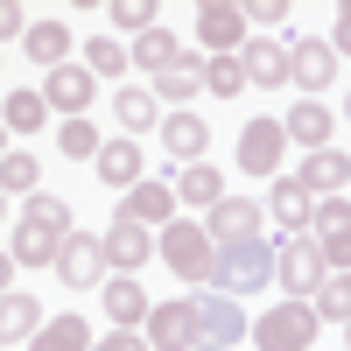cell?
Wrapping results in <instances>:
<instances>
[{
  "label": "cell",
  "mask_w": 351,
  "mask_h": 351,
  "mask_svg": "<svg viewBox=\"0 0 351 351\" xmlns=\"http://www.w3.org/2000/svg\"><path fill=\"white\" fill-rule=\"evenodd\" d=\"M274 281V246L267 239H246V246H218V267H211V288L232 302L260 295V288Z\"/></svg>",
  "instance_id": "cell-1"
},
{
  "label": "cell",
  "mask_w": 351,
  "mask_h": 351,
  "mask_svg": "<svg viewBox=\"0 0 351 351\" xmlns=\"http://www.w3.org/2000/svg\"><path fill=\"white\" fill-rule=\"evenodd\" d=\"M155 260H169V274L197 288V281H211V267H218V246H211V232H204V225L176 218V225H162V239H155Z\"/></svg>",
  "instance_id": "cell-2"
},
{
  "label": "cell",
  "mask_w": 351,
  "mask_h": 351,
  "mask_svg": "<svg viewBox=\"0 0 351 351\" xmlns=\"http://www.w3.org/2000/svg\"><path fill=\"white\" fill-rule=\"evenodd\" d=\"M246 337V309L218 295V288H204V295H190V351H232Z\"/></svg>",
  "instance_id": "cell-3"
},
{
  "label": "cell",
  "mask_w": 351,
  "mask_h": 351,
  "mask_svg": "<svg viewBox=\"0 0 351 351\" xmlns=\"http://www.w3.org/2000/svg\"><path fill=\"white\" fill-rule=\"evenodd\" d=\"M274 281L288 288V302H316V288L330 281L324 246H316L309 232H302V239H281V246H274Z\"/></svg>",
  "instance_id": "cell-4"
},
{
  "label": "cell",
  "mask_w": 351,
  "mask_h": 351,
  "mask_svg": "<svg viewBox=\"0 0 351 351\" xmlns=\"http://www.w3.org/2000/svg\"><path fill=\"white\" fill-rule=\"evenodd\" d=\"M316 330H324L316 302H281V309H267V316L253 324V344H260V351H309Z\"/></svg>",
  "instance_id": "cell-5"
},
{
  "label": "cell",
  "mask_w": 351,
  "mask_h": 351,
  "mask_svg": "<svg viewBox=\"0 0 351 351\" xmlns=\"http://www.w3.org/2000/svg\"><path fill=\"white\" fill-rule=\"evenodd\" d=\"M288 84H302V99H316L324 84H337L330 36H295V43H288Z\"/></svg>",
  "instance_id": "cell-6"
},
{
  "label": "cell",
  "mask_w": 351,
  "mask_h": 351,
  "mask_svg": "<svg viewBox=\"0 0 351 351\" xmlns=\"http://www.w3.org/2000/svg\"><path fill=\"white\" fill-rule=\"evenodd\" d=\"M309 239L324 246L330 274H351V197H316V225Z\"/></svg>",
  "instance_id": "cell-7"
},
{
  "label": "cell",
  "mask_w": 351,
  "mask_h": 351,
  "mask_svg": "<svg viewBox=\"0 0 351 351\" xmlns=\"http://www.w3.org/2000/svg\"><path fill=\"white\" fill-rule=\"evenodd\" d=\"M281 148H288V134H281V120H267V112H260V120H246L239 127V176H281Z\"/></svg>",
  "instance_id": "cell-8"
},
{
  "label": "cell",
  "mask_w": 351,
  "mask_h": 351,
  "mask_svg": "<svg viewBox=\"0 0 351 351\" xmlns=\"http://www.w3.org/2000/svg\"><path fill=\"white\" fill-rule=\"evenodd\" d=\"M99 239H106V267H112V274H134V267H148V260H155V232L134 225L127 211H112V225L99 232Z\"/></svg>",
  "instance_id": "cell-9"
},
{
  "label": "cell",
  "mask_w": 351,
  "mask_h": 351,
  "mask_svg": "<svg viewBox=\"0 0 351 351\" xmlns=\"http://www.w3.org/2000/svg\"><path fill=\"white\" fill-rule=\"evenodd\" d=\"M197 36L211 56H239L253 36H246V8H232V0H204L197 8Z\"/></svg>",
  "instance_id": "cell-10"
},
{
  "label": "cell",
  "mask_w": 351,
  "mask_h": 351,
  "mask_svg": "<svg viewBox=\"0 0 351 351\" xmlns=\"http://www.w3.org/2000/svg\"><path fill=\"white\" fill-rule=\"evenodd\" d=\"M56 281H64V288H106V239L71 232L64 253H56Z\"/></svg>",
  "instance_id": "cell-11"
},
{
  "label": "cell",
  "mask_w": 351,
  "mask_h": 351,
  "mask_svg": "<svg viewBox=\"0 0 351 351\" xmlns=\"http://www.w3.org/2000/svg\"><path fill=\"white\" fill-rule=\"evenodd\" d=\"M281 134L295 141L302 155H316V148H330V134H337V112H330L324 99H295V106L281 112Z\"/></svg>",
  "instance_id": "cell-12"
},
{
  "label": "cell",
  "mask_w": 351,
  "mask_h": 351,
  "mask_svg": "<svg viewBox=\"0 0 351 351\" xmlns=\"http://www.w3.org/2000/svg\"><path fill=\"white\" fill-rule=\"evenodd\" d=\"M260 218L267 211H260L253 197H218L204 232H211V246H246V239H260Z\"/></svg>",
  "instance_id": "cell-13"
},
{
  "label": "cell",
  "mask_w": 351,
  "mask_h": 351,
  "mask_svg": "<svg viewBox=\"0 0 351 351\" xmlns=\"http://www.w3.org/2000/svg\"><path fill=\"white\" fill-rule=\"evenodd\" d=\"M92 92H99V77L84 71V64H64V71H49V77H43V99H49V112H64V120H84Z\"/></svg>",
  "instance_id": "cell-14"
},
{
  "label": "cell",
  "mask_w": 351,
  "mask_h": 351,
  "mask_svg": "<svg viewBox=\"0 0 351 351\" xmlns=\"http://www.w3.org/2000/svg\"><path fill=\"white\" fill-rule=\"evenodd\" d=\"M120 211L134 218V225H176V183H155V176H141V183L127 190V204H120Z\"/></svg>",
  "instance_id": "cell-15"
},
{
  "label": "cell",
  "mask_w": 351,
  "mask_h": 351,
  "mask_svg": "<svg viewBox=\"0 0 351 351\" xmlns=\"http://www.w3.org/2000/svg\"><path fill=\"white\" fill-rule=\"evenodd\" d=\"M295 183H302L309 197H337V190H351V155H337V148H316V155H302Z\"/></svg>",
  "instance_id": "cell-16"
},
{
  "label": "cell",
  "mask_w": 351,
  "mask_h": 351,
  "mask_svg": "<svg viewBox=\"0 0 351 351\" xmlns=\"http://www.w3.org/2000/svg\"><path fill=\"white\" fill-rule=\"evenodd\" d=\"M239 71H246V84H260V92L288 84V43H267V36H253V43L239 49Z\"/></svg>",
  "instance_id": "cell-17"
},
{
  "label": "cell",
  "mask_w": 351,
  "mask_h": 351,
  "mask_svg": "<svg viewBox=\"0 0 351 351\" xmlns=\"http://www.w3.org/2000/svg\"><path fill=\"white\" fill-rule=\"evenodd\" d=\"M148 351H190V295L148 309Z\"/></svg>",
  "instance_id": "cell-18"
},
{
  "label": "cell",
  "mask_w": 351,
  "mask_h": 351,
  "mask_svg": "<svg viewBox=\"0 0 351 351\" xmlns=\"http://www.w3.org/2000/svg\"><path fill=\"white\" fill-rule=\"evenodd\" d=\"M162 148L176 155V162H204V148H211V127L197 120V112H162Z\"/></svg>",
  "instance_id": "cell-19"
},
{
  "label": "cell",
  "mask_w": 351,
  "mask_h": 351,
  "mask_svg": "<svg viewBox=\"0 0 351 351\" xmlns=\"http://www.w3.org/2000/svg\"><path fill=\"white\" fill-rule=\"evenodd\" d=\"M274 225L288 232V239H302V232L316 225V197L295 183V176H274Z\"/></svg>",
  "instance_id": "cell-20"
},
{
  "label": "cell",
  "mask_w": 351,
  "mask_h": 351,
  "mask_svg": "<svg viewBox=\"0 0 351 351\" xmlns=\"http://www.w3.org/2000/svg\"><path fill=\"white\" fill-rule=\"evenodd\" d=\"M148 92H155L162 106H176V112H190V99L204 92V56H197V49H183V64H176V71H162Z\"/></svg>",
  "instance_id": "cell-21"
},
{
  "label": "cell",
  "mask_w": 351,
  "mask_h": 351,
  "mask_svg": "<svg viewBox=\"0 0 351 351\" xmlns=\"http://www.w3.org/2000/svg\"><path fill=\"white\" fill-rule=\"evenodd\" d=\"M21 56H28V64H43V71H64V64H71V28H64V21H28Z\"/></svg>",
  "instance_id": "cell-22"
},
{
  "label": "cell",
  "mask_w": 351,
  "mask_h": 351,
  "mask_svg": "<svg viewBox=\"0 0 351 351\" xmlns=\"http://www.w3.org/2000/svg\"><path fill=\"white\" fill-rule=\"evenodd\" d=\"M112 120H120V134H148V127H162V99L148 84H120L112 92Z\"/></svg>",
  "instance_id": "cell-23"
},
{
  "label": "cell",
  "mask_w": 351,
  "mask_h": 351,
  "mask_svg": "<svg viewBox=\"0 0 351 351\" xmlns=\"http://www.w3.org/2000/svg\"><path fill=\"white\" fill-rule=\"evenodd\" d=\"M148 288H141L134 274H120V281H106V316H112V330H134V324H148Z\"/></svg>",
  "instance_id": "cell-24"
},
{
  "label": "cell",
  "mask_w": 351,
  "mask_h": 351,
  "mask_svg": "<svg viewBox=\"0 0 351 351\" xmlns=\"http://www.w3.org/2000/svg\"><path fill=\"white\" fill-rule=\"evenodd\" d=\"M56 253H64V232H49L36 218L14 225V267H56Z\"/></svg>",
  "instance_id": "cell-25"
},
{
  "label": "cell",
  "mask_w": 351,
  "mask_h": 351,
  "mask_svg": "<svg viewBox=\"0 0 351 351\" xmlns=\"http://www.w3.org/2000/svg\"><path fill=\"white\" fill-rule=\"evenodd\" d=\"M43 120H49L43 84H14V92H8V106H0V127H8V134H36Z\"/></svg>",
  "instance_id": "cell-26"
},
{
  "label": "cell",
  "mask_w": 351,
  "mask_h": 351,
  "mask_svg": "<svg viewBox=\"0 0 351 351\" xmlns=\"http://www.w3.org/2000/svg\"><path fill=\"white\" fill-rule=\"evenodd\" d=\"M92 344H99V337L84 330V316L64 309V316H49V324L36 330V344H28V351H92Z\"/></svg>",
  "instance_id": "cell-27"
},
{
  "label": "cell",
  "mask_w": 351,
  "mask_h": 351,
  "mask_svg": "<svg viewBox=\"0 0 351 351\" xmlns=\"http://www.w3.org/2000/svg\"><path fill=\"white\" fill-rule=\"evenodd\" d=\"M43 190V162L28 148H8L0 155V197H36Z\"/></svg>",
  "instance_id": "cell-28"
},
{
  "label": "cell",
  "mask_w": 351,
  "mask_h": 351,
  "mask_svg": "<svg viewBox=\"0 0 351 351\" xmlns=\"http://www.w3.org/2000/svg\"><path fill=\"white\" fill-rule=\"evenodd\" d=\"M99 183H112V190L141 183V148H134V141H106V148H99Z\"/></svg>",
  "instance_id": "cell-29"
},
{
  "label": "cell",
  "mask_w": 351,
  "mask_h": 351,
  "mask_svg": "<svg viewBox=\"0 0 351 351\" xmlns=\"http://www.w3.org/2000/svg\"><path fill=\"white\" fill-rule=\"evenodd\" d=\"M134 64H141V71H155V77L176 71V64H183V43H176V28H148V36L134 43Z\"/></svg>",
  "instance_id": "cell-30"
},
{
  "label": "cell",
  "mask_w": 351,
  "mask_h": 351,
  "mask_svg": "<svg viewBox=\"0 0 351 351\" xmlns=\"http://www.w3.org/2000/svg\"><path fill=\"white\" fill-rule=\"evenodd\" d=\"M49 324L36 295H8V330H0V344H36V330Z\"/></svg>",
  "instance_id": "cell-31"
},
{
  "label": "cell",
  "mask_w": 351,
  "mask_h": 351,
  "mask_svg": "<svg viewBox=\"0 0 351 351\" xmlns=\"http://www.w3.org/2000/svg\"><path fill=\"white\" fill-rule=\"evenodd\" d=\"M176 197H183V204H204V211H211V204L225 197V176H218L211 162H190V169H183V183H176Z\"/></svg>",
  "instance_id": "cell-32"
},
{
  "label": "cell",
  "mask_w": 351,
  "mask_h": 351,
  "mask_svg": "<svg viewBox=\"0 0 351 351\" xmlns=\"http://www.w3.org/2000/svg\"><path fill=\"white\" fill-rule=\"evenodd\" d=\"M127 43H112V36H92V43H84V71H92V77H120L127 71Z\"/></svg>",
  "instance_id": "cell-33"
},
{
  "label": "cell",
  "mask_w": 351,
  "mask_h": 351,
  "mask_svg": "<svg viewBox=\"0 0 351 351\" xmlns=\"http://www.w3.org/2000/svg\"><path fill=\"white\" fill-rule=\"evenodd\" d=\"M316 316H324V324H344V330H351V274H330L324 288H316Z\"/></svg>",
  "instance_id": "cell-34"
},
{
  "label": "cell",
  "mask_w": 351,
  "mask_h": 351,
  "mask_svg": "<svg viewBox=\"0 0 351 351\" xmlns=\"http://www.w3.org/2000/svg\"><path fill=\"white\" fill-rule=\"evenodd\" d=\"M204 92H218V99H239V92H246V71H239V56H204Z\"/></svg>",
  "instance_id": "cell-35"
},
{
  "label": "cell",
  "mask_w": 351,
  "mask_h": 351,
  "mask_svg": "<svg viewBox=\"0 0 351 351\" xmlns=\"http://www.w3.org/2000/svg\"><path fill=\"white\" fill-rule=\"evenodd\" d=\"M56 148H64L71 162H84V155L99 162V148H106V141H99V127H92V120H64V127H56Z\"/></svg>",
  "instance_id": "cell-36"
},
{
  "label": "cell",
  "mask_w": 351,
  "mask_h": 351,
  "mask_svg": "<svg viewBox=\"0 0 351 351\" xmlns=\"http://www.w3.org/2000/svg\"><path fill=\"white\" fill-rule=\"evenodd\" d=\"M21 218H36V225H49V232H64V239H71V197H49V190H36V197H28V211Z\"/></svg>",
  "instance_id": "cell-37"
},
{
  "label": "cell",
  "mask_w": 351,
  "mask_h": 351,
  "mask_svg": "<svg viewBox=\"0 0 351 351\" xmlns=\"http://www.w3.org/2000/svg\"><path fill=\"white\" fill-rule=\"evenodd\" d=\"M106 21H112V28H134V43H141V36L155 28V0H112Z\"/></svg>",
  "instance_id": "cell-38"
},
{
  "label": "cell",
  "mask_w": 351,
  "mask_h": 351,
  "mask_svg": "<svg viewBox=\"0 0 351 351\" xmlns=\"http://www.w3.org/2000/svg\"><path fill=\"white\" fill-rule=\"evenodd\" d=\"M246 21H253V28H274V21H288V0H253V8H246Z\"/></svg>",
  "instance_id": "cell-39"
},
{
  "label": "cell",
  "mask_w": 351,
  "mask_h": 351,
  "mask_svg": "<svg viewBox=\"0 0 351 351\" xmlns=\"http://www.w3.org/2000/svg\"><path fill=\"white\" fill-rule=\"evenodd\" d=\"M14 36H28V21H21L14 0H0V43H14Z\"/></svg>",
  "instance_id": "cell-40"
},
{
  "label": "cell",
  "mask_w": 351,
  "mask_h": 351,
  "mask_svg": "<svg viewBox=\"0 0 351 351\" xmlns=\"http://www.w3.org/2000/svg\"><path fill=\"white\" fill-rule=\"evenodd\" d=\"M92 351H148V337H134V330H112V337H99Z\"/></svg>",
  "instance_id": "cell-41"
},
{
  "label": "cell",
  "mask_w": 351,
  "mask_h": 351,
  "mask_svg": "<svg viewBox=\"0 0 351 351\" xmlns=\"http://www.w3.org/2000/svg\"><path fill=\"white\" fill-rule=\"evenodd\" d=\"M330 49H337V56H351V0L337 8V36H330Z\"/></svg>",
  "instance_id": "cell-42"
},
{
  "label": "cell",
  "mask_w": 351,
  "mask_h": 351,
  "mask_svg": "<svg viewBox=\"0 0 351 351\" xmlns=\"http://www.w3.org/2000/svg\"><path fill=\"white\" fill-rule=\"evenodd\" d=\"M8 281H14V253H0V295H8Z\"/></svg>",
  "instance_id": "cell-43"
},
{
  "label": "cell",
  "mask_w": 351,
  "mask_h": 351,
  "mask_svg": "<svg viewBox=\"0 0 351 351\" xmlns=\"http://www.w3.org/2000/svg\"><path fill=\"white\" fill-rule=\"evenodd\" d=\"M0 330H8V295H0Z\"/></svg>",
  "instance_id": "cell-44"
},
{
  "label": "cell",
  "mask_w": 351,
  "mask_h": 351,
  "mask_svg": "<svg viewBox=\"0 0 351 351\" xmlns=\"http://www.w3.org/2000/svg\"><path fill=\"white\" fill-rule=\"evenodd\" d=\"M0 225H8V197H0Z\"/></svg>",
  "instance_id": "cell-45"
},
{
  "label": "cell",
  "mask_w": 351,
  "mask_h": 351,
  "mask_svg": "<svg viewBox=\"0 0 351 351\" xmlns=\"http://www.w3.org/2000/svg\"><path fill=\"white\" fill-rule=\"evenodd\" d=\"M0 155H8V127H0Z\"/></svg>",
  "instance_id": "cell-46"
},
{
  "label": "cell",
  "mask_w": 351,
  "mask_h": 351,
  "mask_svg": "<svg viewBox=\"0 0 351 351\" xmlns=\"http://www.w3.org/2000/svg\"><path fill=\"white\" fill-rule=\"evenodd\" d=\"M344 120H351V92H344Z\"/></svg>",
  "instance_id": "cell-47"
}]
</instances>
